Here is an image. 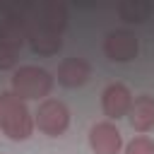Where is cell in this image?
<instances>
[{"label":"cell","mask_w":154,"mask_h":154,"mask_svg":"<svg viewBox=\"0 0 154 154\" xmlns=\"http://www.w3.org/2000/svg\"><path fill=\"white\" fill-rule=\"evenodd\" d=\"M0 130L10 140H26L34 132V118L26 103L12 91H0Z\"/></svg>","instance_id":"obj_1"},{"label":"cell","mask_w":154,"mask_h":154,"mask_svg":"<svg viewBox=\"0 0 154 154\" xmlns=\"http://www.w3.org/2000/svg\"><path fill=\"white\" fill-rule=\"evenodd\" d=\"M53 89V77L48 70L36 65H24L12 75V94L22 101L26 99H43Z\"/></svg>","instance_id":"obj_2"},{"label":"cell","mask_w":154,"mask_h":154,"mask_svg":"<svg viewBox=\"0 0 154 154\" xmlns=\"http://www.w3.org/2000/svg\"><path fill=\"white\" fill-rule=\"evenodd\" d=\"M70 125V111L63 101L58 99H43L38 111H36V118H34V128H38L43 135H51V137H60Z\"/></svg>","instance_id":"obj_3"},{"label":"cell","mask_w":154,"mask_h":154,"mask_svg":"<svg viewBox=\"0 0 154 154\" xmlns=\"http://www.w3.org/2000/svg\"><path fill=\"white\" fill-rule=\"evenodd\" d=\"M140 51V43H137V36L128 29H116L111 31L106 38H103V53L116 60V63H128L137 55Z\"/></svg>","instance_id":"obj_4"},{"label":"cell","mask_w":154,"mask_h":154,"mask_svg":"<svg viewBox=\"0 0 154 154\" xmlns=\"http://www.w3.org/2000/svg\"><path fill=\"white\" fill-rule=\"evenodd\" d=\"M89 144L96 154H118L120 147H123V137H120V130L103 120V123H96L91 130H89Z\"/></svg>","instance_id":"obj_5"},{"label":"cell","mask_w":154,"mask_h":154,"mask_svg":"<svg viewBox=\"0 0 154 154\" xmlns=\"http://www.w3.org/2000/svg\"><path fill=\"white\" fill-rule=\"evenodd\" d=\"M101 106H103V113L108 118H123L130 113V106H132V94L125 84L116 82V84H108L101 94Z\"/></svg>","instance_id":"obj_6"},{"label":"cell","mask_w":154,"mask_h":154,"mask_svg":"<svg viewBox=\"0 0 154 154\" xmlns=\"http://www.w3.org/2000/svg\"><path fill=\"white\" fill-rule=\"evenodd\" d=\"M91 75V65L84 60V58H65L58 67V82L63 87H82Z\"/></svg>","instance_id":"obj_7"},{"label":"cell","mask_w":154,"mask_h":154,"mask_svg":"<svg viewBox=\"0 0 154 154\" xmlns=\"http://www.w3.org/2000/svg\"><path fill=\"white\" fill-rule=\"evenodd\" d=\"M29 24L34 26H41V29H51L55 34H60L67 24V12L63 5L58 2H43L38 10H36V19H26Z\"/></svg>","instance_id":"obj_8"},{"label":"cell","mask_w":154,"mask_h":154,"mask_svg":"<svg viewBox=\"0 0 154 154\" xmlns=\"http://www.w3.org/2000/svg\"><path fill=\"white\" fill-rule=\"evenodd\" d=\"M26 26H29L26 38H29L34 53H38V55H53V53H58V51L63 48L60 34H55V31H51V29L34 26V24H29V22H26Z\"/></svg>","instance_id":"obj_9"},{"label":"cell","mask_w":154,"mask_h":154,"mask_svg":"<svg viewBox=\"0 0 154 154\" xmlns=\"http://www.w3.org/2000/svg\"><path fill=\"white\" fill-rule=\"evenodd\" d=\"M128 118H130L132 130H137V132H149V130L154 128V99L147 96V94L137 96V99L132 101V106H130Z\"/></svg>","instance_id":"obj_10"},{"label":"cell","mask_w":154,"mask_h":154,"mask_svg":"<svg viewBox=\"0 0 154 154\" xmlns=\"http://www.w3.org/2000/svg\"><path fill=\"white\" fill-rule=\"evenodd\" d=\"M26 34H29L26 19L12 14V17H7V19L0 24V46H7V48L19 51L22 43L26 41Z\"/></svg>","instance_id":"obj_11"},{"label":"cell","mask_w":154,"mask_h":154,"mask_svg":"<svg viewBox=\"0 0 154 154\" xmlns=\"http://www.w3.org/2000/svg\"><path fill=\"white\" fill-rule=\"evenodd\" d=\"M149 12H152V5H149L147 0H123V2L118 5L120 19H125V22H130V24L144 22V19L149 17Z\"/></svg>","instance_id":"obj_12"},{"label":"cell","mask_w":154,"mask_h":154,"mask_svg":"<svg viewBox=\"0 0 154 154\" xmlns=\"http://www.w3.org/2000/svg\"><path fill=\"white\" fill-rule=\"evenodd\" d=\"M125 154H154V140L140 135L125 144Z\"/></svg>","instance_id":"obj_13"},{"label":"cell","mask_w":154,"mask_h":154,"mask_svg":"<svg viewBox=\"0 0 154 154\" xmlns=\"http://www.w3.org/2000/svg\"><path fill=\"white\" fill-rule=\"evenodd\" d=\"M14 65H17V51L7 48V46H0V70H10Z\"/></svg>","instance_id":"obj_14"}]
</instances>
